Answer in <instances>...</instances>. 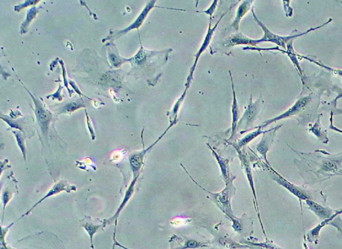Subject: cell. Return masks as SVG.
I'll return each mask as SVG.
<instances>
[{"mask_svg":"<svg viewBox=\"0 0 342 249\" xmlns=\"http://www.w3.org/2000/svg\"><path fill=\"white\" fill-rule=\"evenodd\" d=\"M137 180V178H135L131 181L130 185H129L128 189H127L126 191V193H125L123 201H122L120 206L118 207L117 211H116L115 215H114L113 217L109 218V219H104L102 220V224L104 225V227L109 226V225H111L114 220L115 221V227H117L118 218V217H119L120 213L123 210V209L126 207L127 203L129 202V201L132 198L134 193H135V185Z\"/></svg>","mask_w":342,"mask_h":249,"instance_id":"cell-12","label":"cell"},{"mask_svg":"<svg viewBox=\"0 0 342 249\" xmlns=\"http://www.w3.org/2000/svg\"><path fill=\"white\" fill-rule=\"evenodd\" d=\"M81 227H83L84 229V230L87 231L88 234H89L90 237V241H91V247L92 249H95L94 248V236L95 235V234L98 232V230L100 228H102V227H104V225L100 224H94L92 222H82V224L80 225Z\"/></svg>","mask_w":342,"mask_h":249,"instance_id":"cell-20","label":"cell"},{"mask_svg":"<svg viewBox=\"0 0 342 249\" xmlns=\"http://www.w3.org/2000/svg\"><path fill=\"white\" fill-rule=\"evenodd\" d=\"M61 64H62V66L63 78H65V79H63V80H65V84L66 87H67L68 89H69V87H68V82H67V76H66L65 67V66H63V63L62 62V61H61Z\"/></svg>","mask_w":342,"mask_h":249,"instance_id":"cell-37","label":"cell"},{"mask_svg":"<svg viewBox=\"0 0 342 249\" xmlns=\"http://www.w3.org/2000/svg\"><path fill=\"white\" fill-rule=\"evenodd\" d=\"M173 126V124H170L169 127L166 129L165 132L163 133V134H162L161 136L159 137V139H158L154 143H153L150 147H148L147 148H144V150L140 151V152H134L130 155L129 159V163H130L131 169L132 170L133 179H139L140 175L141 173L142 167H143L144 165V158H145L146 154H147L151 148L154 147L158 142L163 138L166 132H167Z\"/></svg>","mask_w":342,"mask_h":249,"instance_id":"cell-5","label":"cell"},{"mask_svg":"<svg viewBox=\"0 0 342 249\" xmlns=\"http://www.w3.org/2000/svg\"><path fill=\"white\" fill-rule=\"evenodd\" d=\"M303 244H304V246L305 249H310V248H309L308 245H307V244H306V242L304 241Z\"/></svg>","mask_w":342,"mask_h":249,"instance_id":"cell-39","label":"cell"},{"mask_svg":"<svg viewBox=\"0 0 342 249\" xmlns=\"http://www.w3.org/2000/svg\"><path fill=\"white\" fill-rule=\"evenodd\" d=\"M229 76L231 80L232 91H233V104H232L231 112H232V126H231V135L230 137L229 141H233L236 139L237 137V132H238V126L239 121L240 119V107L238 100L236 98V91H234V83L233 77L231 71H229Z\"/></svg>","mask_w":342,"mask_h":249,"instance_id":"cell-14","label":"cell"},{"mask_svg":"<svg viewBox=\"0 0 342 249\" xmlns=\"http://www.w3.org/2000/svg\"><path fill=\"white\" fill-rule=\"evenodd\" d=\"M282 126V124H281V126L276 127L275 128L265 131V132L263 134L262 141H261L260 143L258 144L255 147L256 152H258L259 154L262 156L263 158L264 159L267 165L269 166H271V165L270 163H269L268 160H267V154L269 151V148H270L271 144L273 143L274 139H275L276 132H277V131L279 130Z\"/></svg>","mask_w":342,"mask_h":249,"instance_id":"cell-10","label":"cell"},{"mask_svg":"<svg viewBox=\"0 0 342 249\" xmlns=\"http://www.w3.org/2000/svg\"><path fill=\"white\" fill-rule=\"evenodd\" d=\"M12 197L13 193L8 189H6L5 191H4L3 194H2V202H3L4 205V215L6 205H7L9 202L12 200Z\"/></svg>","mask_w":342,"mask_h":249,"instance_id":"cell-30","label":"cell"},{"mask_svg":"<svg viewBox=\"0 0 342 249\" xmlns=\"http://www.w3.org/2000/svg\"><path fill=\"white\" fill-rule=\"evenodd\" d=\"M263 99L260 96L255 102H253V96L251 94L250 96L249 104L244 113L240 118L238 126V130L240 129L245 130L244 132H241V134L248 131V129L253 126L254 122L255 121L258 115H260V111L262 110Z\"/></svg>","mask_w":342,"mask_h":249,"instance_id":"cell-4","label":"cell"},{"mask_svg":"<svg viewBox=\"0 0 342 249\" xmlns=\"http://www.w3.org/2000/svg\"><path fill=\"white\" fill-rule=\"evenodd\" d=\"M87 124L88 127H89V132L90 133H91L92 139H93V140H94V139H95L96 135H95V132H94L93 123H92L91 119H90V118L89 116H88L87 114Z\"/></svg>","mask_w":342,"mask_h":249,"instance_id":"cell-34","label":"cell"},{"mask_svg":"<svg viewBox=\"0 0 342 249\" xmlns=\"http://www.w3.org/2000/svg\"><path fill=\"white\" fill-rule=\"evenodd\" d=\"M17 141V145L20 151L22 154L23 155L24 160L26 161V154H27V150H26V146L25 143V139H24L23 135L20 132H13Z\"/></svg>","mask_w":342,"mask_h":249,"instance_id":"cell-24","label":"cell"},{"mask_svg":"<svg viewBox=\"0 0 342 249\" xmlns=\"http://www.w3.org/2000/svg\"><path fill=\"white\" fill-rule=\"evenodd\" d=\"M218 0H214L213 2H212V3L211 4V6H210L209 8L207 9V10L205 11H197V13H204V14H206L208 15V16H210V19H211L212 14H213V13L215 11H216L217 7H218Z\"/></svg>","mask_w":342,"mask_h":249,"instance_id":"cell-32","label":"cell"},{"mask_svg":"<svg viewBox=\"0 0 342 249\" xmlns=\"http://www.w3.org/2000/svg\"><path fill=\"white\" fill-rule=\"evenodd\" d=\"M262 129V126H259L255 132L249 133L248 135H247L246 136L243 137V139L239 140L238 147L240 148L241 150V148L245 147V146L247 145L250 142L253 141V139H255L256 137L259 136V135L264 134L265 132H263Z\"/></svg>","mask_w":342,"mask_h":249,"instance_id":"cell-22","label":"cell"},{"mask_svg":"<svg viewBox=\"0 0 342 249\" xmlns=\"http://www.w3.org/2000/svg\"><path fill=\"white\" fill-rule=\"evenodd\" d=\"M157 0H153V1H148L147 4L145 6V8H144V10H142V12L140 13L139 16L137 17V19H136L135 22L131 24L130 26H129L128 28H126L121 31L118 32L117 34L114 35L111 38H118L120 36H121L122 34H126L127 32H130L131 30L134 29H139V28L143 24L144 21H145L146 17H147L149 12L153 10V8L156 7L155 4L157 3ZM111 38H106V39H109Z\"/></svg>","mask_w":342,"mask_h":249,"instance_id":"cell-13","label":"cell"},{"mask_svg":"<svg viewBox=\"0 0 342 249\" xmlns=\"http://www.w3.org/2000/svg\"><path fill=\"white\" fill-rule=\"evenodd\" d=\"M236 150H238V152L239 154V157H240L241 162V163H242L243 169H244L245 174H246L247 179H248L249 185L250 187H251V191L252 192H253L254 202H255V205H255V208L256 213H258V217L259 218H260V223L261 225H262L263 231H264V233L265 234V237H266V235H265V233L264 231V227H263L262 220H261L260 211H259V209H258V200H256L255 184H254L253 172H252L251 166H250L249 161L248 160V159H247V156H245V154H243V153L242 152H241V150L240 148H238V147H236Z\"/></svg>","mask_w":342,"mask_h":249,"instance_id":"cell-11","label":"cell"},{"mask_svg":"<svg viewBox=\"0 0 342 249\" xmlns=\"http://www.w3.org/2000/svg\"><path fill=\"white\" fill-rule=\"evenodd\" d=\"M205 244L201 243V242L194 241V240H189L185 242L184 246L179 247L180 249H188V248H197L205 246Z\"/></svg>","mask_w":342,"mask_h":249,"instance_id":"cell-29","label":"cell"},{"mask_svg":"<svg viewBox=\"0 0 342 249\" xmlns=\"http://www.w3.org/2000/svg\"><path fill=\"white\" fill-rule=\"evenodd\" d=\"M69 83H70V84L71 85V86L72 87H73V88L74 89V90H76V92H77L79 94V95H83V94L82 93L80 92V91L79 90L78 87L77 86H76V85L75 83H74V82H72V81H69Z\"/></svg>","mask_w":342,"mask_h":249,"instance_id":"cell-36","label":"cell"},{"mask_svg":"<svg viewBox=\"0 0 342 249\" xmlns=\"http://www.w3.org/2000/svg\"><path fill=\"white\" fill-rule=\"evenodd\" d=\"M28 92L30 93V91H28ZM30 95L32 96L33 99H34L35 106H36L35 113H36L37 121H38V123L39 127H40L43 134L47 135L48 132V129H49L50 122H51V113H50V111L47 110V109L43 106L44 105L42 103L39 101L38 99L35 97L34 96H33L31 93H30Z\"/></svg>","mask_w":342,"mask_h":249,"instance_id":"cell-9","label":"cell"},{"mask_svg":"<svg viewBox=\"0 0 342 249\" xmlns=\"http://www.w3.org/2000/svg\"><path fill=\"white\" fill-rule=\"evenodd\" d=\"M210 150L212 151L215 157H216L217 160H218L219 165L220 166L221 172H222L223 179L225 181V182L227 183L228 181L229 180V176H228L227 172V161L225 159H223L222 157L219 156L218 154L211 147H210Z\"/></svg>","mask_w":342,"mask_h":249,"instance_id":"cell-23","label":"cell"},{"mask_svg":"<svg viewBox=\"0 0 342 249\" xmlns=\"http://www.w3.org/2000/svg\"><path fill=\"white\" fill-rule=\"evenodd\" d=\"M253 246H260L261 248L266 249H283L277 246V244H274L273 241H269L267 239V241L265 242H261V243H250Z\"/></svg>","mask_w":342,"mask_h":249,"instance_id":"cell-28","label":"cell"},{"mask_svg":"<svg viewBox=\"0 0 342 249\" xmlns=\"http://www.w3.org/2000/svg\"><path fill=\"white\" fill-rule=\"evenodd\" d=\"M221 244H223V245L227 246V248H249V246H243V245H240V244H238L236 243V242L230 241L229 242V240H224L223 242H221Z\"/></svg>","mask_w":342,"mask_h":249,"instance_id":"cell-33","label":"cell"},{"mask_svg":"<svg viewBox=\"0 0 342 249\" xmlns=\"http://www.w3.org/2000/svg\"><path fill=\"white\" fill-rule=\"evenodd\" d=\"M259 249H266V248H259Z\"/></svg>","mask_w":342,"mask_h":249,"instance_id":"cell-41","label":"cell"},{"mask_svg":"<svg viewBox=\"0 0 342 249\" xmlns=\"http://www.w3.org/2000/svg\"><path fill=\"white\" fill-rule=\"evenodd\" d=\"M328 226H332L335 227L338 231L339 235L342 236V219L340 215H337L336 217L328 223Z\"/></svg>","mask_w":342,"mask_h":249,"instance_id":"cell-31","label":"cell"},{"mask_svg":"<svg viewBox=\"0 0 342 249\" xmlns=\"http://www.w3.org/2000/svg\"><path fill=\"white\" fill-rule=\"evenodd\" d=\"M291 150L299 156L295 159L299 173L306 185H314L335 176H342V152L332 154L324 150L303 153Z\"/></svg>","mask_w":342,"mask_h":249,"instance_id":"cell-1","label":"cell"},{"mask_svg":"<svg viewBox=\"0 0 342 249\" xmlns=\"http://www.w3.org/2000/svg\"><path fill=\"white\" fill-rule=\"evenodd\" d=\"M115 246H116V244H115V242H114L113 249H115Z\"/></svg>","mask_w":342,"mask_h":249,"instance_id":"cell-40","label":"cell"},{"mask_svg":"<svg viewBox=\"0 0 342 249\" xmlns=\"http://www.w3.org/2000/svg\"><path fill=\"white\" fill-rule=\"evenodd\" d=\"M187 91L188 89L185 88V90L184 91L183 95H182L181 97H180L179 99L177 100V102L175 103V106L173 107L172 110H171L170 112L168 113V116H169L170 120V124H173V126H175V124L177 123V118H178L179 109L180 108H181V105L183 104L184 100H185L186 95H187Z\"/></svg>","mask_w":342,"mask_h":249,"instance_id":"cell-19","label":"cell"},{"mask_svg":"<svg viewBox=\"0 0 342 249\" xmlns=\"http://www.w3.org/2000/svg\"><path fill=\"white\" fill-rule=\"evenodd\" d=\"M109 58L111 60L112 65L115 67H118L120 65H121L122 63L126 62V61H131V60H124V59H122L118 57L117 54L114 53L109 54Z\"/></svg>","mask_w":342,"mask_h":249,"instance_id":"cell-27","label":"cell"},{"mask_svg":"<svg viewBox=\"0 0 342 249\" xmlns=\"http://www.w3.org/2000/svg\"><path fill=\"white\" fill-rule=\"evenodd\" d=\"M267 170L270 171L269 176L273 181L278 184L284 187L290 192L291 194L297 197L300 201V206H301L302 213H303V206L302 202L307 200L314 201L320 204L325 205L327 202V196L324 195L323 191H317V190H308L303 187L298 186L289 182L286 178L281 176L280 173L273 169L271 166H267Z\"/></svg>","mask_w":342,"mask_h":249,"instance_id":"cell-2","label":"cell"},{"mask_svg":"<svg viewBox=\"0 0 342 249\" xmlns=\"http://www.w3.org/2000/svg\"><path fill=\"white\" fill-rule=\"evenodd\" d=\"M76 191V187L74 185H70L69 182L66 179H62L60 181H58L55 183L53 186L52 187L51 189L48 191V193L46 194V195L44 196L43 198H41L38 202H37L34 206L32 207V208L30 209L29 211L26 212L25 214H24L22 216L21 218L25 217L29 215L31 212L34 210L35 208L39 204H41V203L47 200L48 198L51 197L52 196L58 195L59 193H62V192H67V193H71V192H74Z\"/></svg>","mask_w":342,"mask_h":249,"instance_id":"cell-8","label":"cell"},{"mask_svg":"<svg viewBox=\"0 0 342 249\" xmlns=\"http://www.w3.org/2000/svg\"><path fill=\"white\" fill-rule=\"evenodd\" d=\"M38 10H37V8H32L31 10H30L29 12H28L27 17H26V21H24L23 28H22L21 29L23 34L27 32L28 26H29L30 23H31L32 19L36 16V15L38 14Z\"/></svg>","mask_w":342,"mask_h":249,"instance_id":"cell-25","label":"cell"},{"mask_svg":"<svg viewBox=\"0 0 342 249\" xmlns=\"http://www.w3.org/2000/svg\"><path fill=\"white\" fill-rule=\"evenodd\" d=\"M226 14H227V12L225 13L224 14L222 15V16H221L220 18H219L218 22H217L216 25L214 26L213 28H211V19H209L210 21L209 23V28H208L207 35H206V37L205 38V39H204L203 42L202 43V45H201L200 49H199L198 50V52H197V54H195V62L194 63V65H192L191 68H190V69L189 74H188L187 79V82H186L185 84L186 88L187 89L189 88L190 84H191L192 81L193 80H194V72L195 69H196L197 63H198L199 58H200L201 55H202L204 53V52H205V50L207 49V47H209L210 41H211L212 40V37H213L215 32H216L217 28H218V25L219 23H220L221 19L223 18V17L225 16Z\"/></svg>","mask_w":342,"mask_h":249,"instance_id":"cell-6","label":"cell"},{"mask_svg":"<svg viewBox=\"0 0 342 249\" xmlns=\"http://www.w3.org/2000/svg\"><path fill=\"white\" fill-rule=\"evenodd\" d=\"M308 205V209L312 211L317 217L324 220L332 217L333 215L337 211L330 209V207L324 206L320 203L315 202L314 201L307 200L305 201Z\"/></svg>","mask_w":342,"mask_h":249,"instance_id":"cell-15","label":"cell"},{"mask_svg":"<svg viewBox=\"0 0 342 249\" xmlns=\"http://www.w3.org/2000/svg\"><path fill=\"white\" fill-rule=\"evenodd\" d=\"M341 214H342V209L335 212L332 217L328 218V219L322 220V221L320 222L319 224L317 225L316 227L307 233L306 235L304 236V239L307 240V241L309 242H311V243L315 244L318 243L320 232H321V230L323 229V227L326 226H328L329 222L332 221V220H334L337 215H340Z\"/></svg>","mask_w":342,"mask_h":249,"instance_id":"cell-16","label":"cell"},{"mask_svg":"<svg viewBox=\"0 0 342 249\" xmlns=\"http://www.w3.org/2000/svg\"><path fill=\"white\" fill-rule=\"evenodd\" d=\"M253 2V0H247V1L242 2V3L239 6L238 11H237L236 16L234 17L233 22L231 25V28L234 30V31L239 32L241 19L249 12Z\"/></svg>","mask_w":342,"mask_h":249,"instance_id":"cell-18","label":"cell"},{"mask_svg":"<svg viewBox=\"0 0 342 249\" xmlns=\"http://www.w3.org/2000/svg\"><path fill=\"white\" fill-rule=\"evenodd\" d=\"M0 244H1V249H15L14 248L11 247L10 246H8V244H6V240H4V241H1Z\"/></svg>","mask_w":342,"mask_h":249,"instance_id":"cell-38","label":"cell"},{"mask_svg":"<svg viewBox=\"0 0 342 249\" xmlns=\"http://www.w3.org/2000/svg\"><path fill=\"white\" fill-rule=\"evenodd\" d=\"M175 249H180V248H175Z\"/></svg>","mask_w":342,"mask_h":249,"instance_id":"cell-42","label":"cell"},{"mask_svg":"<svg viewBox=\"0 0 342 249\" xmlns=\"http://www.w3.org/2000/svg\"><path fill=\"white\" fill-rule=\"evenodd\" d=\"M61 91H62V87L60 86V88L58 89V90L57 91L56 93L53 94V95L48 96L47 97L48 99L50 97H53V99H58V100H60V101H61V100L62 99V97H61L60 95Z\"/></svg>","mask_w":342,"mask_h":249,"instance_id":"cell-35","label":"cell"},{"mask_svg":"<svg viewBox=\"0 0 342 249\" xmlns=\"http://www.w3.org/2000/svg\"><path fill=\"white\" fill-rule=\"evenodd\" d=\"M309 131H310V132L312 133L313 134H314L319 140L323 142L324 143H328L329 141L328 132H327V130L325 129L322 128V124L320 123L319 118L317 119V121L314 126L311 127Z\"/></svg>","mask_w":342,"mask_h":249,"instance_id":"cell-21","label":"cell"},{"mask_svg":"<svg viewBox=\"0 0 342 249\" xmlns=\"http://www.w3.org/2000/svg\"><path fill=\"white\" fill-rule=\"evenodd\" d=\"M251 12L252 14H253L254 20H255L256 23L260 26V27L262 28L263 31L264 32V36H263V38L258 39L259 43L263 42H272L279 45V46L286 48V43L290 41L291 39L297 37L280 36L273 34V33L271 32L270 30H269L268 28H267L266 26H265L264 24L258 19V17L256 16L255 13L254 12V8H252Z\"/></svg>","mask_w":342,"mask_h":249,"instance_id":"cell-7","label":"cell"},{"mask_svg":"<svg viewBox=\"0 0 342 249\" xmlns=\"http://www.w3.org/2000/svg\"><path fill=\"white\" fill-rule=\"evenodd\" d=\"M188 176H189V178H191L192 180L194 181L196 184L198 185L201 189L205 190V191H207L208 193L210 194V196L212 197V200L218 205V206L221 209V210H222L223 213H225L230 218H231V220H233V221L237 220V218L233 215L231 203V196L233 195V192L236 191L233 185V179H231V180H229L226 183H227V185H226V187L222 191L219 192V193H212L211 192L208 191L207 190H206L200 186V185L197 183V181H195L194 179L191 178V176H190L189 174L188 173Z\"/></svg>","mask_w":342,"mask_h":249,"instance_id":"cell-3","label":"cell"},{"mask_svg":"<svg viewBox=\"0 0 342 249\" xmlns=\"http://www.w3.org/2000/svg\"><path fill=\"white\" fill-rule=\"evenodd\" d=\"M259 44L258 39H253L248 38L242 33L237 32L236 34H232L226 41L225 46H236V45H246L249 46H256Z\"/></svg>","mask_w":342,"mask_h":249,"instance_id":"cell-17","label":"cell"},{"mask_svg":"<svg viewBox=\"0 0 342 249\" xmlns=\"http://www.w3.org/2000/svg\"><path fill=\"white\" fill-rule=\"evenodd\" d=\"M84 106V105L81 104L80 102L76 101L70 103V104L67 105L65 107H63V108L61 113H70L73 112V111L77 110L79 108H82Z\"/></svg>","mask_w":342,"mask_h":249,"instance_id":"cell-26","label":"cell"}]
</instances>
